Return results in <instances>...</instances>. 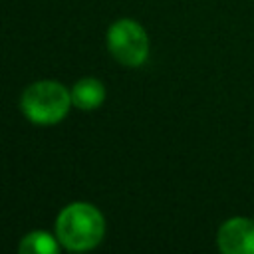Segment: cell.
<instances>
[{
  "mask_svg": "<svg viewBox=\"0 0 254 254\" xmlns=\"http://www.w3.org/2000/svg\"><path fill=\"white\" fill-rule=\"evenodd\" d=\"M107 48L119 64L137 67L149 56V38L141 24L125 18L107 30Z\"/></svg>",
  "mask_w": 254,
  "mask_h": 254,
  "instance_id": "3957f363",
  "label": "cell"
},
{
  "mask_svg": "<svg viewBox=\"0 0 254 254\" xmlns=\"http://www.w3.org/2000/svg\"><path fill=\"white\" fill-rule=\"evenodd\" d=\"M18 250L22 254H58L60 244L56 242V238L52 234H48L44 230H34L22 238Z\"/></svg>",
  "mask_w": 254,
  "mask_h": 254,
  "instance_id": "8992f818",
  "label": "cell"
},
{
  "mask_svg": "<svg viewBox=\"0 0 254 254\" xmlns=\"http://www.w3.org/2000/svg\"><path fill=\"white\" fill-rule=\"evenodd\" d=\"M56 232L67 250H89L101 242L105 220L93 204L73 202L60 212Z\"/></svg>",
  "mask_w": 254,
  "mask_h": 254,
  "instance_id": "6da1fadb",
  "label": "cell"
},
{
  "mask_svg": "<svg viewBox=\"0 0 254 254\" xmlns=\"http://www.w3.org/2000/svg\"><path fill=\"white\" fill-rule=\"evenodd\" d=\"M216 242L224 254H254V220L234 216L220 224Z\"/></svg>",
  "mask_w": 254,
  "mask_h": 254,
  "instance_id": "277c9868",
  "label": "cell"
},
{
  "mask_svg": "<svg viewBox=\"0 0 254 254\" xmlns=\"http://www.w3.org/2000/svg\"><path fill=\"white\" fill-rule=\"evenodd\" d=\"M71 93L58 81H36L22 93L24 115L38 125H52L67 115Z\"/></svg>",
  "mask_w": 254,
  "mask_h": 254,
  "instance_id": "7a4b0ae2",
  "label": "cell"
},
{
  "mask_svg": "<svg viewBox=\"0 0 254 254\" xmlns=\"http://www.w3.org/2000/svg\"><path fill=\"white\" fill-rule=\"evenodd\" d=\"M103 99H105V87L95 77H83L71 89V103L83 111L99 107Z\"/></svg>",
  "mask_w": 254,
  "mask_h": 254,
  "instance_id": "5b68a950",
  "label": "cell"
}]
</instances>
